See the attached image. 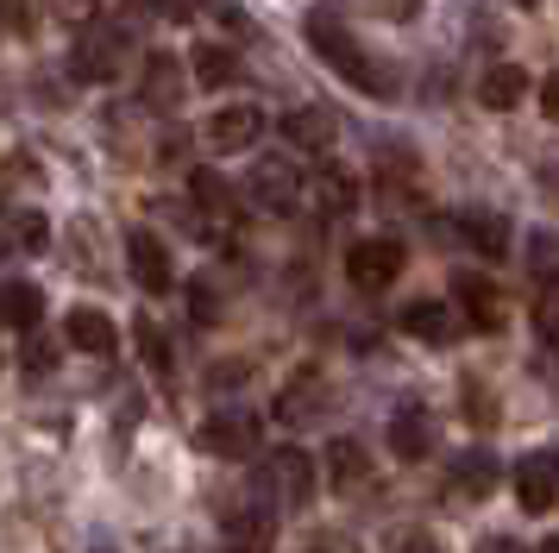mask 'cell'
I'll list each match as a JSON object with an SVG mask.
<instances>
[{"label": "cell", "mask_w": 559, "mask_h": 553, "mask_svg": "<svg viewBox=\"0 0 559 553\" xmlns=\"http://www.w3.org/2000/svg\"><path fill=\"white\" fill-rule=\"evenodd\" d=\"M221 541H227V553H271L277 548V516L271 509H227Z\"/></svg>", "instance_id": "obj_11"}, {"label": "cell", "mask_w": 559, "mask_h": 553, "mask_svg": "<svg viewBox=\"0 0 559 553\" xmlns=\"http://www.w3.org/2000/svg\"><path fill=\"white\" fill-rule=\"evenodd\" d=\"M277 132L296 151H328L333 145V114L328 107H289V114L277 120Z\"/></svg>", "instance_id": "obj_16"}, {"label": "cell", "mask_w": 559, "mask_h": 553, "mask_svg": "<svg viewBox=\"0 0 559 553\" xmlns=\"http://www.w3.org/2000/svg\"><path fill=\"white\" fill-rule=\"evenodd\" d=\"M63 340L76 352H88V358H114V346H120V333H114V321H107L102 308H70Z\"/></svg>", "instance_id": "obj_12"}, {"label": "cell", "mask_w": 559, "mask_h": 553, "mask_svg": "<svg viewBox=\"0 0 559 553\" xmlns=\"http://www.w3.org/2000/svg\"><path fill=\"white\" fill-rule=\"evenodd\" d=\"M390 452H396V459H428L433 452V415L428 409L408 402V409L390 415Z\"/></svg>", "instance_id": "obj_14"}, {"label": "cell", "mask_w": 559, "mask_h": 553, "mask_svg": "<svg viewBox=\"0 0 559 553\" xmlns=\"http://www.w3.org/2000/svg\"><path fill=\"white\" fill-rule=\"evenodd\" d=\"M120 57H127L120 25H88L76 38V75L82 82H114V75H120Z\"/></svg>", "instance_id": "obj_7"}, {"label": "cell", "mask_w": 559, "mask_h": 553, "mask_svg": "<svg viewBox=\"0 0 559 553\" xmlns=\"http://www.w3.org/2000/svg\"><path fill=\"white\" fill-rule=\"evenodd\" d=\"M540 114H547V120H559V70L540 82Z\"/></svg>", "instance_id": "obj_32"}, {"label": "cell", "mask_w": 559, "mask_h": 553, "mask_svg": "<svg viewBox=\"0 0 559 553\" xmlns=\"http://www.w3.org/2000/svg\"><path fill=\"white\" fill-rule=\"evenodd\" d=\"M189 70H195V82H202V89H227V82H239V57H233L227 45H195Z\"/></svg>", "instance_id": "obj_24"}, {"label": "cell", "mask_w": 559, "mask_h": 553, "mask_svg": "<svg viewBox=\"0 0 559 553\" xmlns=\"http://www.w3.org/2000/svg\"><path fill=\"white\" fill-rule=\"evenodd\" d=\"M145 101H152L157 114H170L182 101V70L170 50H152V63H145Z\"/></svg>", "instance_id": "obj_21"}, {"label": "cell", "mask_w": 559, "mask_h": 553, "mask_svg": "<svg viewBox=\"0 0 559 553\" xmlns=\"http://www.w3.org/2000/svg\"><path fill=\"white\" fill-rule=\"evenodd\" d=\"M308 189H314V208H321V214H353L358 208V183H353V170H340V164H328Z\"/></svg>", "instance_id": "obj_23"}, {"label": "cell", "mask_w": 559, "mask_h": 553, "mask_svg": "<svg viewBox=\"0 0 559 553\" xmlns=\"http://www.w3.org/2000/svg\"><path fill=\"white\" fill-rule=\"evenodd\" d=\"M453 302L465 308V321L484 327V333H497V327H503V290H497L490 276L459 271V276H453Z\"/></svg>", "instance_id": "obj_9"}, {"label": "cell", "mask_w": 559, "mask_h": 553, "mask_svg": "<svg viewBox=\"0 0 559 553\" xmlns=\"http://www.w3.org/2000/svg\"><path fill=\"white\" fill-rule=\"evenodd\" d=\"M515 503H522V516H540V509L559 503V459L554 452H528L515 466Z\"/></svg>", "instance_id": "obj_8"}, {"label": "cell", "mask_w": 559, "mask_h": 553, "mask_svg": "<svg viewBox=\"0 0 559 553\" xmlns=\"http://www.w3.org/2000/svg\"><path fill=\"white\" fill-rule=\"evenodd\" d=\"M478 553H522V548H515V541H509V534H497V541H484Z\"/></svg>", "instance_id": "obj_36"}, {"label": "cell", "mask_w": 559, "mask_h": 553, "mask_svg": "<svg viewBox=\"0 0 559 553\" xmlns=\"http://www.w3.org/2000/svg\"><path fill=\"white\" fill-rule=\"evenodd\" d=\"M308 553H353V548H346L340 534H314V541H308Z\"/></svg>", "instance_id": "obj_34"}, {"label": "cell", "mask_w": 559, "mask_h": 553, "mask_svg": "<svg viewBox=\"0 0 559 553\" xmlns=\"http://www.w3.org/2000/svg\"><path fill=\"white\" fill-rule=\"evenodd\" d=\"M522 95H528V75H522V63H490V70H484V82H478L484 107L509 114V107H522Z\"/></svg>", "instance_id": "obj_20"}, {"label": "cell", "mask_w": 559, "mask_h": 553, "mask_svg": "<svg viewBox=\"0 0 559 553\" xmlns=\"http://www.w3.org/2000/svg\"><path fill=\"white\" fill-rule=\"evenodd\" d=\"M321 402H328V384H321V372H302V377H289V390L277 397V415L289 427H302L321 415Z\"/></svg>", "instance_id": "obj_18"}, {"label": "cell", "mask_w": 559, "mask_h": 553, "mask_svg": "<svg viewBox=\"0 0 559 553\" xmlns=\"http://www.w3.org/2000/svg\"><path fill=\"white\" fill-rule=\"evenodd\" d=\"M189 308H195V321H214V315H221V302H214V290H207V283H195V290H189Z\"/></svg>", "instance_id": "obj_30"}, {"label": "cell", "mask_w": 559, "mask_h": 553, "mask_svg": "<svg viewBox=\"0 0 559 553\" xmlns=\"http://www.w3.org/2000/svg\"><path fill=\"white\" fill-rule=\"evenodd\" d=\"M45 246H51V221L38 208H20V214L0 221V251L7 258H32V251H45Z\"/></svg>", "instance_id": "obj_15"}, {"label": "cell", "mask_w": 559, "mask_h": 553, "mask_svg": "<svg viewBox=\"0 0 559 553\" xmlns=\"http://www.w3.org/2000/svg\"><path fill=\"white\" fill-rule=\"evenodd\" d=\"M189 196L202 201L207 214H233V189H227L214 170H195V176H189Z\"/></svg>", "instance_id": "obj_27"}, {"label": "cell", "mask_w": 559, "mask_h": 553, "mask_svg": "<svg viewBox=\"0 0 559 553\" xmlns=\"http://www.w3.org/2000/svg\"><path fill=\"white\" fill-rule=\"evenodd\" d=\"M264 491H277L289 509H302V503L314 497V459H308L302 447H277L264 459Z\"/></svg>", "instance_id": "obj_5"}, {"label": "cell", "mask_w": 559, "mask_h": 553, "mask_svg": "<svg viewBox=\"0 0 559 553\" xmlns=\"http://www.w3.org/2000/svg\"><path fill=\"white\" fill-rule=\"evenodd\" d=\"M540 553H559V534H547V541H540Z\"/></svg>", "instance_id": "obj_37"}, {"label": "cell", "mask_w": 559, "mask_h": 553, "mask_svg": "<svg viewBox=\"0 0 559 553\" xmlns=\"http://www.w3.org/2000/svg\"><path fill=\"white\" fill-rule=\"evenodd\" d=\"M522 7H534V0H522Z\"/></svg>", "instance_id": "obj_38"}, {"label": "cell", "mask_w": 559, "mask_h": 553, "mask_svg": "<svg viewBox=\"0 0 559 553\" xmlns=\"http://www.w3.org/2000/svg\"><path fill=\"white\" fill-rule=\"evenodd\" d=\"M195 440H202V452H214V459H252L258 440H264V422H258L252 409H214Z\"/></svg>", "instance_id": "obj_3"}, {"label": "cell", "mask_w": 559, "mask_h": 553, "mask_svg": "<svg viewBox=\"0 0 559 553\" xmlns=\"http://www.w3.org/2000/svg\"><path fill=\"white\" fill-rule=\"evenodd\" d=\"M145 7H157V13H170V20H182V13H189V0H145Z\"/></svg>", "instance_id": "obj_35"}, {"label": "cell", "mask_w": 559, "mask_h": 553, "mask_svg": "<svg viewBox=\"0 0 559 553\" xmlns=\"http://www.w3.org/2000/svg\"><path fill=\"white\" fill-rule=\"evenodd\" d=\"M132 340H139V358H145L152 372H170V340H164V327H157L152 315H139V327H132Z\"/></svg>", "instance_id": "obj_26"}, {"label": "cell", "mask_w": 559, "mask_h": 553, "mask_svg": "<svg viewBox=\"0 0 559 553\" xmlns=\"http://www.w3.org/2000/svg\"><path fill=\"white\" fill-rule=\"evenodd\" d=\"M127 264H132V283H139V290H152V296H164V290L177 283V264H170L164 239L145 233V226H132V233H127Z\"/></svg>", "instance_id": "obj_6"}, {"label": "cell", "mask_w": 559, "mask_h": 553, "mask_svg": "<svg viewBox=\"0 0 559 553\" xmlns=\"http://www.w3.org/2000/svg\"><path fill=\"white\" fill-rule=\"evenodd\" d=\"M95 7H102V0H57V13H63V20H88Z\"/></svg>", "instance_id": "obj_33"}, {"label": "cell", "mask_w": 559, "mask_h": 553, "mask_svg": "<svg viewBox=\"0 0 559 553\" xmlns=\"http://www.w3.org/2000/svg\"><path fill=\"white\" fill-rule=\"evenodd\" d=\"M534 327H540V340H547V346H559V290H547V296H540Z\"/></svg>", "instance_id": "obj_29"}, {"label": "cell", "mask_w": 559, "mask_h": 553, "mask_svg": "<svg viewBox=\"0 0 559 553\" xmlns=\"http://www.w3.org/2000/svg\"><path fill=\"white\" fill-rule=\"evenodd\" d=\"M214 151H252L258 139H264V114H258L252 101H239V107H221L214 120H207V132H202Z\"/></svg>", "instance_id": "obj_10"}, {"label": "cell", "mask_w": 559, "mask_h": 553, "mask_svg": "<svg viewBox=\"0 0 559 553\" xmlns=\"http://www.w3.org/2000/svg\"><path fill=\"white\" fill-rule=\"evenodd\" d=\"M45 365H51V340H26V372L38 377Z\"/></svg>", "instance_id": "obj_31"}, {"label": "cell", "mask_w": 559, "mask_h": 553, "mask_svg": "<svg viewBox=\"0 0 559 553\" xmlns=\"http://www.w3.org/2000/svg\"><path fill=\"white\" fill-rule=\"evenodd\" d=\"M447 484H453V497H490L497 491V459L490 452H459Z\"/></svg>", "instance_id": "obj_22"}, {"label": "cell", "mask_w": 559, "mask_h": 553, "mask_svg": "<svg viewBox=\"0 0 559 553\" xmlns=\"http://www.w3.org/2000/svg\"><path fill=\"white\" fill-rule=\"evenodd\" d=\"M328 478H333V491H353L358 478H365V447H358V440H333L328 447Z\"/></svg>", "instance_id": "obj_25"}, {"label": "cell", "mask_w": 559, "mask_h": 553, "mask_svg": "<svg viewBox=\"0 0 559 553\" xmlns=\"http://www.w3.org/2000/svg\"><path fill=\"white\" fill-rule=\"evenodd\" d=\"M38 315H45V290L38 283H26V276H7L0 283V327H38Z\"/></svg>", "instance_id": "obj_17"}, {"label": "cell", "mask_w": 559, "mask_h": 553, "mask_svg": "<svg viewBox=\"0 0 559 553\" xmlns=\"http://www.w3.org/2000/svg\"><path fill=\"white\" fill-rule=\"evenodd\" d=\"M308 45H314V57H328V63L346 75L353 89H365V95H378V101L396 95V70H390L383 57H371L358 38H346L328 13H314V20H308Z\"/></svg>", "instance_id": "obj_1"}, {"label": "cell", "mask_w": 559, "mask_h": 553, "mask_svg": "<svg viewBox=\"0 0 559 553\" xmlns=\"http://www.w3.org/2000/svg\"><path fill=\"white\" fill-rule=\"evenodd\" d=\"M246 196H252V208H264V214H296V208H302V176H296L289 157H258L252 176H246Z\"/></svg>", "instance_id": "obj_4"}, {"label": "cell", "mask_w": 559, "mask_h": 553, "mask_svg": "<svg viewBox=\"0 0 559 553\" xmlns=\"http://www.w3.org/2000/svg\"><path fill=\"white\" fill-rule=\"evenodd\" d=\"M459 233H465V246L478 251V258H503V251H509V221H503V214H490V208L459 214Z\"/></svg>", "instance_id": "obj_19"}, {"label": "cell", "mask_w": 559, "mask_h": 553, "mask_svg": "<svg viewBox=\"0 0 559 553\" xmlns=\"http://www.w3.org/2000/svg\"><path fill=\"white\" fill-rule=\"evenodd\" d=\"M390 553H440V541H433L428 528H396L390 534Z\"/></svg>", "instance_id": "obj_28"}, {"label": "cell", "mask_w": 559, "mask_h": 553, "mask_svg": "<svg viewBox=\"0 0 559 553\" xmlns=\"http://www.w3.org/2000/svg\"><path fill=\"white\" fill-rule=\"evenodd\" d=\"M403 264H408V251H403V239H390V233L353 239V251H346V276H353V290H365V296L390 290V283L403 276Z\"/></svg>", "instance_id": "obj_2"}, {"label": "cell", "mask_w": 559, "mask_h": 553, "mask_svg": "<svg viewBox=\"0 0 559 553\" xmlns=\"http://www.w3.org/2000/svg\"><path fill=\"white\" fill-rule=\"evenodd\" d=\"M396 321H403V333L408 340H428V346H447V340H453L459 333V315L453 308H447V302H408L403 315H396Z\"/></svg>", "instance_id": "obj_13"}]
</instances>
